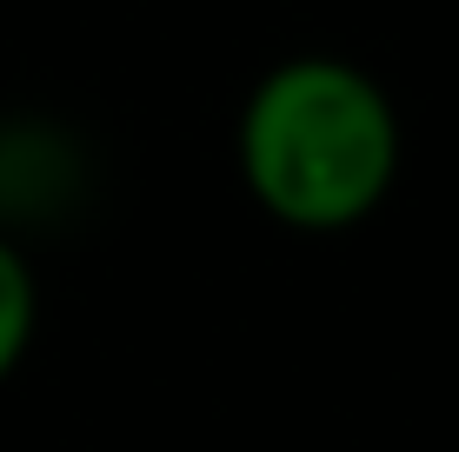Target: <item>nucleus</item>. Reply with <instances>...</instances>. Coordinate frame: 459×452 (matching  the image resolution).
I'll return each mask as SVG.
<instances>
[{"label":"nucleus","instance_id":"f257e3e1","mask_svg":"<svg viewBox=\"0 0 459 452\" xmlns=\"http://www.w3.org/2000/svg\"><path fill=\"white\" fill-rule=\"evenodd\" d=\"M233 153L260 213L293 233H346L400 180V114L367 67L293 54L253 81Z\"/></svg>","mask_w":459,"mask_h":452},{"label":"nucleus","instance_id":"f03ea898","mask_svg":"<svg viewBox=\"0 0 459 452\" xmlns=\"http://www.w3.org/2000/svg\"><path fill=\"white\" fill-rule=\"evenodd\" d=\"M34 320H40V286H34V267L13 240H0V380L27 360V339H34Z\"/></svg>","mask_w":459,"mask_h":452}]
</instances>
